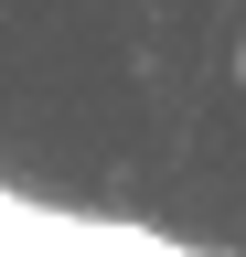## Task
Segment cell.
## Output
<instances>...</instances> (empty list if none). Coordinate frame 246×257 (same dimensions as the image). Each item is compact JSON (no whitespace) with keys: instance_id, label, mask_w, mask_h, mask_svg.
Segmentation results:
<instances>
[{"instance_id":"6da1fadb","label":"cell","mask_w":246,"mask_h":257,"mask_svg":"<svg viewBox=\"0 0 246 257\" xmlns=\"http://www.w3.org/2000/svg\"><path fill=\"white\" fill-rule=\"evenodd\" d=\"M235 86H246V32H235Z\"/></svg>"}]
</instances>
